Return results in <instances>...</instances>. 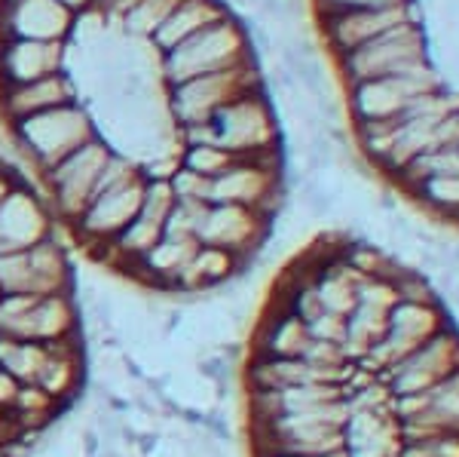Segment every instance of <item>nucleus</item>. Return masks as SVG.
Listing matches in <instances>:
<instances>
[{
  "label": "nucleus",
  "instance_id": "1",
  "mask_svg": "<svg viewBox=\"0 0 459 457\" xmlns=\"http://www.w3.org/2000/svg\"><path fill=\"white\" fill-rule=\"evenodd\" d=\"M239 384L248 457H459L454 313L352 233H322L273 277Z\"/></svg>",
  "mask_w": 459,
  "mask_h": 457
},
{
  "label": "nucleus",
  "instance_id": "2",
  "mask_svg": "<svg viewBox=\"0 0 459 457\" xmlns=\"http://www.w3.org/2000/svg\"><path fill=\"white\" fill-rule=\"evenodd\" d=\"M361 160L459 227V0H313Z\"/></svg>",
  "mask_w": 459,
  "mask_h": 457
},
{
  "label": "nucleus",
  "instance_id": "3",
  "mask_svg": "<svg viewBox=\"0 0 459 457\" xmlns=\"http://www.w3.org/2000/svg\"><path fill=\"white\" fill-rule=\"evenodd\" d=\"M6 132L16 151L40 175L71 151H77L80 145H86L89 138L99 136V123L83 101H68V105L25 117V120L6 123Z\"/></svg>",
  "mask_w": 459,
  "mask_h": 457
},
{
  "label": "nucleus",
  "instance_id": "4",
  "mask_svg": "<svg viewBox=\"0 0 459 457\" xmlns=\"http://www.w3.org/2000/svg\"><path fill=\"white\" fill-rule=\"evenodd\" d=\"M255 43L248 37V28L242 25L233 13H227L224 19L205 25L203 31L187 37L184 43H178L175 49L160 56V80L162 86H175L181 80L199 77V74H214L236 68L242 62L255 58Z\"/></svg>",
  "mask_w": 459,
  "mask_h": 457
},
{
  "label": "nucleus",
  "instance_id": "5",
  "mask_svg": "<svg viewBox=\"0 0 459 457\" xmlns=\"http://www.w3.org/2000/svg\"><path fill=\"white\" fill-rule=\"evenodd\" d=\"M261 90H266L261 65H257V58H251V62H242L236 68L199 74V77L181 80L175 86H162V92H166L162 101H166V114L178 132L187 127H199V123H209L233 99Z\"/></svg>",
  "mask_w": 459,
  "mask_h": 457
},
{
  "label": "nucleus",
  "instance_id": "6",
  "mask_svg": "<svg viewBox=\"0 0 459 457\" xmlns=\"http://www.w3.org/2000/svg\"><path fill=\"white\" fill-rule=\"evenodd\" d=\"M110 154H114V145L99 132L77 151H71L68 157L58 160L56 166H49L47 172L37 175L43 184V200L65 231L83 215L89 200L95 197L101 169H105Z\"/></svg>",
  "mask_w": 459,
  "mask_h": 457
},
{
  "label": "nucleus",
  "instance_id": "7",
  "mask_svg": "<svg viewBox=\"0 0 459 457\" xmlns=\"http://www.w3.org/2000/svg\"><path fill=\"white\" fill-rule=\"evenodd\" d=\"M77 13L62 0H13L0 4V40L25 37V40H58L68 43Z\"/></svg>",
  "mask_w": 459,
  "mask_h": 457
},
{
  "label": "nucleus",
  "instance_id": "8",
  "mask_svg": "<svg viewBox=\"0 0 459 457\" xmlns=\"http://www.w3.org/2000/svg\"><path fill=\"white\" fill-rule=\"evenodd\" d=\"M68 101H80V86L68 71L28 80V83H4L0 86V120L16 123L40 110L68 105Z\"/></svg>",
  "mask_w": 459,
  "mask_h": 457
},
{
  "label": "nucleus",
  "instance_id": "9",
  "mask_svg": "<svg viewBox=\"0 0 459 457\" xmlns=\"http://www.w3.org/2000/svg\"><path fill=\"white\" fill-rule=\"evenodd\" d=\"M58 71H68V43L25 40V37L0 40V86L28 83Z\"/></svg>",
  "mask_w": 459,
  "mask_h": 457
},
{
  "label": "nucleus",
  "instance_id": "10",
  "mask_svg": "<svg viewBox=\"0 0 459 457\" xmlns=\"http://www.w3.org/2000/svg\"><path fill=\"white\" fill-rule=\"evenodd\" d=\"M227 4L224 0H178L175 10L162 19V25L151 34L147 47L157 53V58L169 49H175L178 43H184L187 37H194L196 31H203L205 25L227 16Z\"/></svg>",
  "mask_w": 459,
  "mask_h": 457
},
{
  "label": "nucleus",
  "instance_id": "11",
  "mask_svg": "<svg viewBox=\"0 0 459 457\" xmlns=\"http://www.w3.org/2000/svg\"><path fill=\"white\" fill-rule=\"evenodd\" d=\"M175 4L178 0H126L120 10H117L114 22L120 25V31L129 40L147 43L151 34L162 25V19L175 10Z\"/></svg>",
  "mask_w": 459,
  "mask_h": 457
},
{
  "label": "nucleus",
  "instance_id": "12",
  "mask_svg": "<svg viewBox=\"0 0 459 457\" xmlns=\"http://www.w3.org/2000/svg\"><path fill=\"white\" fill-rule=\"evenodd\" d=\"M239 160H251V157H236L233 151L212 142H199V145H181V166H187L190 172H199L205 179H218L221 172H227L233 163Z\"/></svg>",
  "mask_w": 459,
  "mask_h": 457
},
{
  "label": "nucleus",
  "instance_id": "13",
  "mask_svg": "<svg viewBox=\"0 0 459 457\" xmlns=\"http://www.w3.org/2000/svg\"><path fill=\"white\" fill-rule=\"evenodd\" d=\"M126 4V0H95V10L99 13H105V19L108 22H114V16H117V10H120V6Z\"/></svg>",
  "mask_w": 459,
  "mask_h": 457
},
{
  "label": "nucleus",
  "instance_id": "14",
  "mask_svg": "<svg viewBox=\"0 0 459 457\" xmlns=\"http://www.w3.org/2000/svg\"><path fill=\"white\" fill-rule=\"evenodd\" d=\"M65 6H71L74 13H83V10H92L95 0H62Z\"/></svg>",
  "mask_w": 459,
  "mask_h": 457
},
{
  "label": "nucleus",
  "instance_id": "15",
  "mask_svg": "<svg viewBox=\"0 0 459 457\" xmlns=\"http://www.w3.org/2000/svg\"><path fill=\"white\" fill-rule=\"evenodd\" d=\"M0 4H13V0H0Z\"/></svg>",
  "mask_w": 459,
  "mask_h": 457
}]
</instances>
